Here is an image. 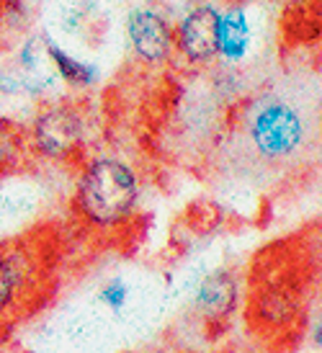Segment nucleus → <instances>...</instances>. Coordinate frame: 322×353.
I'll use <instances>...</instances> for the list:
<instances>
[{"mask_svg": "<svg viewBox=\"0 0 322 353\" xmlns=\"http://www.w3.org/2000/svg\"><path fill=\"white\" fill-rule=\"evenodd\" d=\"M26 129L34 157L47 163H68L78 157L88 137L85 114L70 101H41Z\"/></svg>", "mask_w": 322, "mask_h": 353, "instance_id": "obj_3", "label": "nucleus"}, {"mask_svg": "<svg viewBox=\"0 0 322 353\" xmlns=\"http://www.w3.org/2000/svg\"><path fill=\"white\" fill-rule=\"evenodd\" d=\"M0 10H3V3H0Z\"/></svg>", "mask_w": 322, "mask_h": 353, "instance_id": "obj_14", "label": "nucleus"}, {"mask_svg": "<svg viewBox=\"0 0 322 353\" xmlns=\"http://www.w3.org/2000/svg\"><path fill=\"white\" fill-rule=\"evenodd\" d=\"M234 302H237V286H234L232 276L225 271L212 274L196 289L194 304L204 317H222V314L232 312Z\"/></svg>", "mask_w": 322, "mask_h": 353, "instance_id": "obj_9", "label": "nucleus"}, {"mask_svg": "<svg viewBox=\"0 0 322 353\" xmlns=\"http://www.w3.org/2000/svg\"><path fill=\"white\" fill-rule=\"evenodd\" d=\"M37 157L29 145V129L23 121L0 114V181L23 173Z\"/></svg>", "mask_w": 322, "mask_h": 353, "instance_id": "obj_7", "label": "nucleus"}, {"mask_svg": "<svg viewBox=\"0 0 322 353\" xmlns=\"http://www.w3.org/2000/svg\"><path fill=\"white\" fill-rule=\"evenodd\" d=\"M127 39L145 65H163L173 52V29L155 8H134L127 16Z\"/></svg>", "mask_w": 322, "mask_h": 353, "instance_id": "obj_4", "label": "nucleus"}, {"mask_svg": "<svg viewBox=\"0 0 322 353\" xmlns=\"http://www.w3.org/2000/svg\"><path fill=\"white\" fill-rule=\"evenodd\" d=\"M41 41H44V54L49 59V68L54 70V75H57L65 85L70 88H78V90H88L93 88L101 78V72H98L96 65H90L85 59H78L72 57L57 39H52L47 31H41Z\"/></svg>", "mask_w": 322, "mask_h": 353, "instance_id": "obj_8", "label": "nucleus"}, {"mask_svg": "<svg viewBox=\"0 0 322 353\" xmlns=\"http://www.w3.org/2000/svg\"><path fill=\"white\" fill-rule=\"evenodd\" d=\"M314 137L312 111L299 99L268 93L245 114V145L265 165H289Z\"/></svg>", "mask_w": 322, "mask_h": 353, "instance_id": "obj_1", "label": "nucleus"}, {"mask_svg": "<svg viewBox=\"0 0 322 353\" xmlns=\"http://www.w3.org/2000/svg\"><path fill=\"white\" fill-rule=\"evenodd\" d=\"M219 10L214 6H194L178 26V47L194 65H204L219 54Z\"/></svg>", "mask_w": 322, "mask_h": 353, "instance_id": "obj_5", "label": "nucleus"}, {"mask_svg": "<svg viewBox=\"0 0 322 353\" xmlns=\"http://www.w3.org/2000/svg\"><path fill=\"white\" fill-rule=\"evenodd\" d=\"M250 47V21L243 8H230L219 16V54L230 62L245 57Z\"/></svg>", "mask_w": 322, "mask_h": 353, "instance_id": "obj_10", "label": "nucleus"}, {"mask_svg": "<svg viewBox=\"0 0 322 353\" xmlns=\"http://www.w3.org/2000/svg\"><path fill=\"white\" fill-rule=\"evenodd\" d=\"M31 258L23 248L0 245V327L16 320L31 289Z\"/></svg>", "mask_w": 322, "mask_h": 353, "instance_id": "obj_6", "label": "nucleus"}, {"mask_svg": "<svg viewBox=\"0 0 322 353\" xmlns=\"http://www.w3.org/2000/svg\"><path fill=\"white\" fill-rule=\"evenodd\" d=\"M96 299L103 304V307H108L111 312H121L129 302L127 281H124V279H111V281H106V284L98 289Z\"/></svg>", "mask_w": 322, "mask_h": 353, "instance_id": "obj_12", "label": "nucleus"}, {"mask_svg": "<svg viewBox=\"0 0 322 353\" xmlns=\"http://www.w3.org/2000/svg\"><path fill=\"white\" fill-rule=\"evenodd\" d=\"M16 99H26L31 101V90H29V78L13 68H0V103H8V101Z\"/></svg>", "mask_w": 322, "mask_h": 353, "instance_id": "obj_11", "label": "nucleus"}, {"mask_svg": "<svg viewBox=\"0 0 322 353\" xmlns=\"http://www.w3.org/2000/svg\"><path fill=\"white\" fill-rule=\"evenodd\" d=\"M312 343L317 345V348H322V323L312 330Z\"/></svg>", "mask_w": 322, "mask_h": 353, "instance_id": "obj_13", "label": "nucleus"}, {"mask_svg": "<svg viewBox=\"0 0 322 353\" xmlns=\"http://www.w3.org/2000/svg\"><path fill=\"white\" fill-rule=\"evenodd\" d=\"M139 201V178L129 163L114 155L93 157L80 170L75 209L93 227H119L134 214Z\"/></svg>", "mask_w": 322, "mask_h": 353, "instance_id": "obj_2", "label": "nucleus"}]
</instances>
